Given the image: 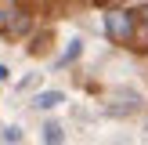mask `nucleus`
<instances>
[{
    "label": "nucleus",
    "mask_w": 148,
    "mask_h": 145,
    "mask_svg": "<svg viewBox=\"0 0 148 145\" xmlns=\"http://www.w3.org/2000/svg\"><path fill=\"white\" fill-rule=\"evenodd\" d=\"M43 142L47 145H62V127H58V123H47V127H43Z\"/></svg>",
    "instance_id": "7ed1b4c3"
},
{
    "label": "nucleus",
    "mask_w": 148,
    "mask_h": 145,
    "mask_svg": "<svg viewBox=\"0 0 148 145\" xmlns=\"http://www.w3.org/2000/svg\"><path fill=\"white\" fill-rule=\"evenodd\" d=\"M98 4H105V0H98Z\"/></svg>",
    "instance_id": "0eeeda50"
},
{
    "label": "nucleus",
    "mask_w": 148,
    "mask_h": 145,
    "mask_svg": "<svg viewBox=\"0 0 148 145\" xmlns=\"http://www.w3.org/2000/svg\"><path fill=\"white\" fill-rule=\"evenodd\" d=\"M79 51H83V47H79V40H72V47L62 55V62H58V65H65V62H72V58H79Z\"/></svg>",
    "instance_id": "20e7f679"
},
{
    "label": "nucleus",
    "mask_w": 148,
    "mask_h": 145,
    "mask_svg": "<svg viewBox=\"0 0 148 145\" xmlns=\"http://www.w3.org/2000/svg\"><path fill=\"white\" fill-rule=\"evenodd\" d=\"M4 142H11V145L22 142V130H18V127H7V130H4Z\"/></svg>",
    "instance_id": "39448f33"
},
{
    "label": "nucleus",
    "mask_w": 148,
    "mask_h": 145,
    "mask_svg": "<svg viewBox=\"0 0 148 145\" xmlns=\"http://www.w3.org/2000/svg\"><path fill=\"white\" fill-rule=\"evenodd\" d=\"M62 102H65L62 91H43V94L33 98V105H36V109H54V105H62Z\"/></svg>",
    "instance_id": "f03ea898"
},
{
    "label": "nucleus",
    "mask_w": 148,
    "mask_h": 145,
    "mask_svg": "<svg viewBox=\"0 0 148 145\" xmlns=\"http://www.w3.org/2000/svg\"><path fill=\"white\" fill-rule=\"evenodd\" d=\"M105 33L112 36L116 44H127L134 36V14L130 11H108L105 14Z\"/></svg>",
    "instance_id": "f257e3e1"
},
{
    "label": "nucleus",
    "mask_w": 148,
    "mask_h": 145,
    "mask_svg": "<svg viewBox=\"0 0 148 145\" xmlns=\"http://www.w3.org/2000/svg\"><path fill=\"white\" fill-rule=\"evenodd\" d=\"M137 14H141V18H145V22H148V7H141V11H137Z\"/></svg>",
    "instance_id": "423d86ee"
}]
</instances>
